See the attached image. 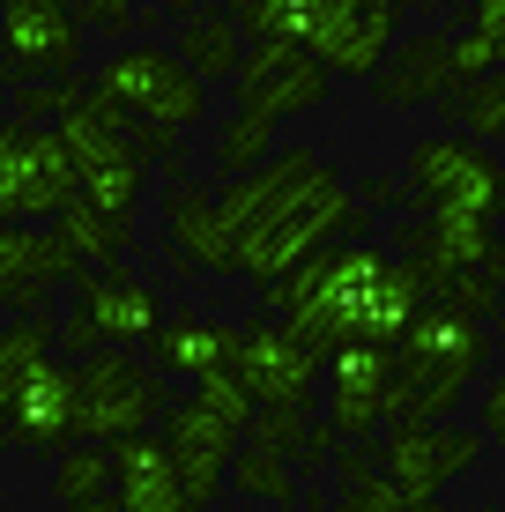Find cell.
Returning <instances> with one entry per match:
<instances>
[{
    "label": "cell",
    "instance_id": "d6a6232c",
    "mask_svg": "<svg viewBox=\"0 0 505 512\" xmlns=\"http://www.w3.org/2000/svg\"><path fill=\"white\" fill-rule=\"evenodd\" d=\"M194 401H208V409H216L223 423H238V431L253 423V394H246V386H238L231 372H208V379H194Z\"/></svg>",
    "mask_w": 505,
    "mask_h": 512
},
{
    "label": "cell",
    "instance_id": "277c9868",
    "mask_svg": "<svg viewBox=\"0 0 505 512\" xmlns=\"http://www.w3.org/2000/svg\"><path fill=\"white\" fill-rule=\"evenodd\" d=\"M67 290H75V312H67V327H60V349L75 364L97 357V349H149V334L164 327V297H156L127 260L82 268Z\"/></svg>",
    "mask_w": 505,
    "mask_h": 512
},
{
    "label": "cell",
    "instance_id": "4316f807",
    "mask_svg": "<svg viewBox=\"0 0 505 512\" xmlns=\"http://www.w3.org/2000/svg\"><path fill=\"white\" fill-rule=\"evenodd\" d=\"M446 67H454V90L505 67V0H476V15L446 38Z\"/></svg>",
    "mask_w": 505,
    "mask_h": 512
},
{
    "label": "cell",
    "instance_id": "7402d4cb",
    "mask_svg": "<svg viewBox=\"0 0 505 512\" xmlns=\"http://www.w3.org/2000/svg\"><path fill=\"white\" fill-rule=\"evenodd\" d=\"M372 90H379V104H394V112H409V104H446V97H454L446 38H402L387 60H379Z\"/></svg>",
    "mask_w": 505,
    "mask_h": 512
},
{
    "label": "cell",
    "instance_id": "8992f818",
    "mask_svg": "<svg viewBox=\"0 0 505 512\" xmlns=\"http://www.w3.org/2000/svg\"><path fill=\"white\" fill-rule=\"evenodd\" d=\"M431 216H476L498 223L505 216V164L491 149H476L468 134H424L409 149V179H402Z\"/></svg>",
    "mask_w": 505,
    "mask_h": 512
},
{
    "label": "cell",
    "instance_id": "d6986e66",
    "mask_svg": "<svg viewBox=\"0 0 505 512\" xmlns=\"http://www.w3.org/2000/svg\"><path fill=\"white\" fill-rule=\"evenodd\" d=\"M223 15H231L253 45H290V52H312V60H320V45L335 38L350 0H231Z\"/></svg>",
    "mask_w": 505,
    "mask_h": 512
},
{
    "label": "cell",
    "instance_id": "ba28073f",
    "mask_svg": "<svg viewBox=\"0 0 505 512\" xmlns=\"http://www.w3.org/2000/svg\"><path fill=\"white\" fill-rule=\"evenodd\" d=\"M476 461H483V431H468V423H424V416H394L387 446H379L387 483L402 490L416 512H431L446 498V483H461Z\"/></svg>",
    "mask_w": 505,
    "mask_h": 512
},
{
    "label": "cell",
    "instance_id": "2e32d148",
    "mask_svg": "<svg viewBox=\"0 0 505 512\" xmlns=\"http://www.w3.org/2000/svg\"><path fill=\"white\" fill-rule=\"evenodd\" d=\"M327 67L312 52H290V45H246L238 60V112H260L283 127L290 112H320L327 104Z\"/></svg>",
    "mask_w": 505,
    "mask_h": 512
},
{
    "label": "cell",
    "instance_id": "f35d334b",
    "mask_svg": "<svg viewBox=\"0 0 505 512\" xmlns=\"http://www.w3.org/2000/svg\"><path fill=\"white\" fill-rule=\"evenodd\" d=\"M372 468H379L372 438H364V446H350V453H342V483H357V475H372Z\"/></svg>",
    "mask_w": 505,
    "mask_h": 512
},
{
    "label": "cell",
    "instance_id": "74e56055",
    "mask_svg": "<svg viewBox=\"0 0 505 512\" xmlns=\"http://www.w3.org/2000/svg\"><path fill=\"white\" fill-rule=\"evenodd\" d=\"M491 290H505V231H491V245H483V268H476Z\"/></svg>",
    "mask_w": 505,
    "mask_h": 512
},
{
    "label": "cell",
    "instance_id": "d4e9b609",
    "mask_svg": "<svg viewBox=\"0 0 505 512\" xmlns=\"http://www.w3.org/2000/svg\"><path fill=\"white\" fill-rule=\"evenodd\" d=\"M253 446L275 453V461H290V468H320L327 453H335V431L312 423L305 401H283V409H253Z\"/></svg>",
    "mask_w": 505,
    "mask_h": 512
},
{
    "label": "cell",
    "instance_id": "4dcf8cb0",
    "mask_svg": "<svg viewBox=\"0 0 505 512\" xmlns=\"http://www.w3.org/2000/svg\"><path fill=\"white\" fill-rule=\"evenodd\" d=\"M208 156H216L223 186L246 179V171H260V164L275 156V119H260V112H231V119L216 127V149H208Z\"/></svg>",
    "mask_w": 505,
    "mask_h": 512
},
{
    "label": "cell",
    "instance_id": "9c48e42d",
    "mask_svg": "<svg viewBox=\"0 0 505 512\" xmlns=\"http://www.w3.org/2000/svg\"><path fill=\"white\" fill-rule=\"evenodd\" d=\"M75 201V164H67L52 127H0V223H52Z\"/></svg>",
    "mask_w": 505,
    "mask_h": 512
},
{
    "label": "cell",
    "instance_id": "7c38bea8",
    "mask_svg": "<svg viewBox=\"0 0 505 512\" xmlns=\"http://www.w3.org/2000/svg\"><path fill=\"white\" fill-rule=\"evenodd\" d=\"M327 379V431L364 446L394 416V342H342L320 364Z\"/></svg>",
    "mask_w": 505,
    "mask_h": 512
},
{
    "label": "cell",
    "instance_id": "b9f144b4",
    "mask_svg": "<svg viewBox=\"0 0 505 512\" xmlns=\"http://www.w3.org/2000/svg\"><path fill=\"white\" fill-rule=\"evenodd\" d=\"M0 127H8V97H0Z\"/></svg>",
    "mask_w": 505,
    "mask_h": 512
},
{
    "label": "cell",
    "instance_id": "52a82bcc",
    "mask_svg": "<svg viewBox=\"0 0 505 512\" xmlns=\"http://www.w3.org/2000/svg\"><path fill=\"white\" fill-rule=\"evenodd\" d=\"M342 231H357V193L327 171L312 193H298V201L283 208V216L268 223V231H253L246 245H238V275L253 282H275L283 268H298L305 253H327V245H342Z\"/></svg>",
    "mask_w": 505,
    "mask_h": 512
},
{
    "label": "cell",
    "instance_id": "836d02e7",
    "mask_svg": "<svg viewBox=\"0 0 505 512\" xmlns=\"http://www.w3.org/2000/svg\"><path fill=\"white\" fill-rule=\"evenodd\" d=\"M335 512H416V505L372 468V475H357V483H342V505H335Z\"/></svg>",
    "mask_w": 505,
    "mask_h": 512
},
{
    "label": "cell",
    "instance_id": "5bb4252c",
    "mask_svg": "<svg viewBox=\"0 0 505 512\" xmlns=\"http://www.w3.org/2000/svg\"><path fill=\"white\" fill-rule=\"evenodd\" d=\"M8 446H23V453L75 446V364L38 357L8 379Z\"/></svg>",
    "mask_w": 505,
    "mask_h": 512
},
{
    "label": "cell",
    "instance_id": "1f68e13d",
    "mask_svg": "<svg viewBox=\"0 0 505 512\" xmlns=\"http://www.w3.org/2000/svg\"><path fill=\"white\" fill-rule=\"evenodd\" d=\"M82 97H90L82 82H15L8 104H15V127H60Z\"/></svg>",
    "mask_w": 505,
    "mask_h": 512
},
{
    "label": "cell",
    "instance_id": "83f0119b",
    "mask_svg": "<svg viewBox=\"0 0 505 512\" xmlns=\"http://www.w3.org/2000/svg\"><path fill=\"white\" fill-rule=\"evenodd\" d=\"M223 490H238L246 505L290 512V505H298V468L275 461V453H260V446H246V453H231V475H223Z\"/></svg>",
    "mask_w": 505,
    "mask_h": 512
},
{
    "label": "cell",
    "instance_id": "4fadbf2b",
    "mask_svg": "<svg viewBox=\"0 0 505 512\" xmlns=\"http://www.w3.org/2000/svg\"><path fill=\"white\" fill-rule=\"evenodd\" d=\"M320 179H327V164L305 149V141H290V149H275L260 171H246V179H231V186H216V223H223V238H231V253H238L253 231H268V223L283 216L298 193H312Z\"/></svg>",
    "mask_w": 505,
    "mask_h": 512
},
{
    "label": "cell",
    "instance_id": "7a4b0ae2",
    "mask_svg": "<svg viewBox=\"0 0 505 512\" xmlns=\"http://www.w3.org/2000/svg\"><path fill=\"white\" fill-rule=\"evenodd\" d=\"M171 409V379L142 364L134 349H97L75 364V438L82 446H119V438L149 431Z\"/></svg>",
    "mask_w": 505,
    "mask_h": 512
},
{
    "label": "cell",
    "instance_id": "5b68a950",
    "mask_svg": "<svg viewBox=\"0 0 505 512\" xmlns=\"http://www.w3.org/2000/svg\"><path fill=\"white\" fill-rule=\"evenodd\" d=\"M387 245H327V282H320V297H312L305 312H290L283 334L305 349V357H320L327 364V349H342V342H364V320H372V290H379V275H387Z\"/></svg>",
    "mask_w": 505,
    "mask_h": 512
},
{
    "label": "cell",
    "instance_id": "ee69618b",
    "mask_svg": "<svg viewBox=\"0 0 505 512\" xmlns=\"http://www.w3.org/2000/svg\"><path fill=\"white\" fill-rule=\"evenodd\" d=\"M216 512H223V505H216Z\"/></svg>",
    "mask_w": 505,
    "mask_h": 512
},
{
    "label": "cell",
    "instance_id": "e0dca14e",
    "mask_svg": "<svg viewBox=\"0 0 505 512\" xmlns=\"http://www.w3.org/2000/svg\"><path fill=\"white\" fill-rule=\"evenodd\" d=\"M82 275V260L67 253L52 231H30V223H0V305L15 312H45L52 290H67V282Z\"/></svg>",
    "mask_w": 505,
    "mask_h": 512
},
{
    "label": "cell",
    "instance_id": "ab89813d",
    "mask_svg": "<svg viewBox=\"0 0 505 512\" xmlns=\"http://www.w3.org/2000/svg\"><path fill=\"white\" fill-rule=\"evenodd\" d=\"M402 193H409V186H394V179H372V186H364V201H379V208H394V201H402Z\"/></svg>",
    "mask_w": 505,
    "mask_h": 512
},
{
    "label": "cell",
    "instance_id": "ffe728a7",
    "mask_svg": "<svg viewBox=\"0 0 505 512\" xmlns=\"http://www.w3.org/2000/svg\"><path fill=\"white\" fill-rule=\"evenodd\" d=\"M402 15H409V0H350V15L335 23V38L320 45V67L327 75H379V60H387L394 45H402Z\"/></svg>",
    "mask_w": 505,
    "mask_h": 512
},
{
    "label": "cell",
    "instance_id": "6da1fadb",
    "mask_svg": "<svg viewBox=\"0 0 505 512\" xmlns=\"http://www.w3.org/2000/svg\"><path fill=\"white\" fill-rule=\"evenodd\" d=\"M483 364H491V327L454 312V305H439V297H424V312L394 334V416L446 423L476 394Z\"/></svg>",
    "mask_w": 505,
    "mask_h": 512
},
{
    "label": "cell",
    "instance_id": "60d3db41",
    "mask_svg": "<svg viewBox=\"0 0 505 512\" xmlns=\"http://www.w3.org/2000/svg\"><path fill=\"white\" fill-rule=\"evenodd\" d=\"M52 512H119L112 498H97V505H52Z\"/></svg>",
    "mask_w": 505,
    "mask_h": 512
},
{
    "label": "cell",
    "instance_id": "cb8c5ba5",
    "mask_svg": "<svg viewBox=\"0 0 505 512\" xmlns=\"http://www.w3.org/2000/svg\"><path fill=\"white\" fill-rule=\"evenodd\" d=\"M179 23H186V38H179L186 75L194 82H231L238 60H246V30H238L223 8H201V0H179Z\"/></svg>",
    "mask_w": 505,
    "mask_h": 512
},
{
    "label": "cell",
    "instance_id": "ac0fdd59",
    "mask_svg": "<svg viewBox=\"0 0 505 512\" xmlns=\"http://www.w3.org/2000/svg\"><path fill=\"white\" fill-rule=\"evenodd\" d=\"M164 253L186 275H238V253L216 223V186H194V179L164 186Z\"/></svg>",
    "mask_w": 505,
    "mask_h": 512
},
{
    "label": "cell",
    "instance_id": "f1b7e54d",
    "mask_svg": "<svg viewBox=\"0 0 505 512\" xmlns=\"http://www.w3.org/2000/svg\"><path fill=\"white\" fill-rule=\"evenodd\" d=\"M97 498H112V453L75 438L52 453V505H97Z\"/></svg>",
    "mask_w": 505,
    "mask_h": 512
},
{
    "label": "cell",
    "instance_id": "f546056e",
    "mask_svg": "<svg viewBox=\"0 0 505 512\" xmlns=\"http://www.w3.org/2000/svg\"><path fill=\"white\" fill-rule=\"evenodd\" d=\"M446 112H454V127L476 141V149L505 141V67H491V75H476V82H461V90L446 97Z\"/></svg>",
    "mask_w": 505,
    "mask_h": 512
},
{
    "label": "cell",
    "instance_id": "44dd1931",
    "mask_svg": "<svg viewBox=\"0 0 505 512\" xmlns=\"http://www.w3.org/2000/svg\"><path fill=\"white\" fill-rule=\"evenodd\" d=\"M104 453H112V505L119 512H186L179 468H171V453H164L156 431H134V438H119V446H104Z\"/></svg>",
    "mask_w": 505,
    "mask_h": 512
},
{
    "label": "cell",
    "instance_id": "8fae6325",
    "mask_svg": "<svg viewBox=\"0 0 505 512\" xmlns=\"http://www.w3.org/2000/svg\"><path fill=\"white\" fill-rule=\"evenodd\" d=\"M164 423V453H171V468H179V498H186V512H216L223 505V475H231V453H238V423H223L208 401H194V394H171V409L156 416Z\"/></svg>",
    "mask_w": 505,
    "mask_h": 512
},
{
    "label": "cell",
    "instance_id": "e575fe53",
    "mask_svg": "<svg viewBox=\"0 0 505 512\" xmlns=\"http://www.w3.org/2000/svg\"><path fill=\"white\" fill-rule=\"evenodd\" d=\"M119 134H127V149L142 156V164H171V149H179V134L171 127H149V119H112Z\"/></svg>",
    "mask_w": 505,
    "mask_h": 512
},
{
    "label": "cell",
    "instance_id": "3957f363",
    "mask_svg": "<svg viewBox=\"0 0 505 512\" xmlns=\"http://www.w3.org/2000/svg\"><path fill=\"white\" fill-rule=\"evenodd\" d=\"M90 104L104 119H149V127H201L208 119V82H194L179 67V52H156V45H127L97 67V90Z\"/></svg>",
    "mask_w": 505,
    "mask_h": 512
},
{
    "label": "cell",
    "instance_id": "9a60e30c",
    "mask_svg": "<svg viewBox=\"0 0 505 512\" xmlns=\"http://www.w3.org/2000/svg\"><path fill=\"white\" fill-rule=\"evenodd\" d=\"M223 372L253 394V409H283V401H305L312 386H320V357H305L275 320H246Z\"/></svg>",
    "mask_w": 505,
    "mask_h": 512
},
{
    "label": "cell",
    "instance_id": "30bf717a",
    "mask_svg": "<svg viewBox=\"0 0 505 512\" xmlns=\"http://www.w3.org/2000/svg\"><path fill=\"white\" fill-rule=\"evenodd\" d=\"M82 23L67 0H0V75L8 82H75Z\"/></svg>",
    "mask_w": 505,
    "mask_h": 512
},
{
    "label": "cell",
    "instance_id": "603a6c76",
    "mask_svg": "<svg viewBox=\"0 0 505 512\" xmlns=\"http://www.w3.org/2000/svg\"><path fill=\"white\" fill-rule=\"evenodd\" d=\"M231 342H238L231 320H201V312H186V320H164L149 334V364L164 379H208V372L231 364Z\"/></svg>",
    "mask_w": 505,
    "mask_h": 512
},
{
    "label": "cell",
    "instance_id": "d590c367",
    "mask_svg": "<svg viewBox=\"0 0 505 512\" xmlns=\"http://www.w3.org/2000/svg\"><path fill=\"white\" fill-rule=\"evenodd\" d=\"M67 15L82 23V38H90V30L119 38V30H127V15H134V0H67Z\"/></svg>",
    "mask_w": 505,
    "mask_h": 512
},
{
    "label": "cell",
    "instance_id": "484cf974",
    "mask_svg": "<svg viewBox=\"0 0 505 512\" xmlns=\"http://www.w3.org/2000/svg\"><path fill=\"white\" fill-rule=\"evenodd\" d=\"M52 238L67 245V253L82 260V268H112V260H127V238H134V223H119V216H104V208H90L75 193V201L52 216Z\"/></svg>",
    "mask_w": 505,
    "mask_h": 512
},
{
    "label": "cell",
    "instance_id": "8d00e7d4",
    "mask_svg": "<svg viewBox=\"0 0 505 512\" xmlns=\"http://www.w3.org/2000/svg\"><path fill=\"white\" fill-rule=\"evenodd\" d=\"M483 438H498V446H505V379H483Z\"/></svg>",
    "mask_w": 505,
    "mask_h": 512
},
{
    "label": "cell",
    "instance_id": "7bdbcfd3",
    "mask_svg": "<svg viewBox=\"0 0 505 512\" xmlns=\"http://www.w3.org/2000/svg\"><path fill=\"white\" fill-rule=\"evenodd\" d=\"M431 512H439V505H431Z\"/></svg>",
    "mask_w": 505,
    "mask_h": 512
}]
</instances>
